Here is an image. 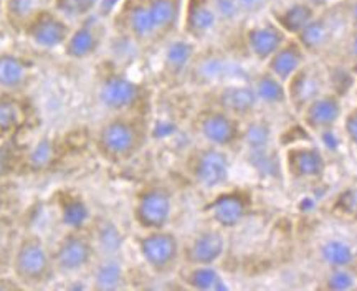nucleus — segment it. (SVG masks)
Instances as JSON below:
<instances>
[{
	"mask_svg": "<svg viewBox=\"0 0 357 291\" xmlns=\"http://www.w3.org/2000/svg\"><path fill=\"white\" fill-rule=\"evenodd\" d=\"M147 134L149 129L139 116L116 114L98 131L96 147L109 163H126L139 154L146 144Z\"/></svg>",
	"mask_w": 357,
	"mask_h": 291,
	"instance_id": "nucleus-1",
	"label": "nucleus"
},
{
	"mask_svg": "<svg viewBox=\"0 0 357 291\" xmlns=\"http://www.w3.org/2000/svg\"><path fill=\"white\" fill-rule=\"evenodd\" d=\"M137 250L146 267L155 275H167L176 270L182 258L181 240L167 228L147 230L137 240Z\"/></svg>",
	"mask_w": 357,
	"mask_h": 291,
	"instance_id": "nucleus-2",
	"label": "nucleus"
},
{
	"mask_svg": "<svg viewBox=\"0 0 357 291\" xmlns=\"http://www.w3.org/2000/svg\"><path fill=\"white\" fill-rule=\"evenodd\" d=\"M12 267L15 278L22 283L40 285L50 278L55 263L40 237L26 235L15 250Z\"/></svg>",
	"mask_w": 357,
	"mask_h": 291,
	"instance_id": "nucleus-3",
	"label": "nucleus"
},
{
	"mask_svg": "<svg viewBox=\"0 0 357 291\" xmlns=\"http://www.w3.org/2000/svg\"><path fill=\"white\" fill-rule=\"evenodd\" d=\"M230 165V156L227 149L205 144L190 154L189 176L199 187L213 191L229 182Z\"/></svg>",
	"mask_w": 357,
	"mask_h": 291,
	"instance_id": "nucleus-4",
	"label": "nucleus"
},
{
	"mask_svg": "<svg viewBox=\"0 0 357 291\" xmlns=\"http://www.w3.org/2000/svg\"><path fill=\"white\" fill-rule=\"evenodd\" d=\"M174 199L167 187L153 184L146 186L136 197L132 216L142 230H160L167 228L172 218Z\"/></svg>",
	"mask_w": 357,
	"mask_h": 291,
	"instance_id": "nucleus-5",
	"label": "nucleus"
},
{
	"mask_svg": "<svg viewBox=\"0 0 357 291\" xmlns=\"http://www.w3.org/2000/svg\"><path fill=\"white\" fill-rule=\"evenodd\" d=\"M100 103L116 114H132L144 100V88L123 73H109L102 78L98 89Z\"/></svg>",
	"mask_w": 357,
	"mask_h": 291,
	"instance_id": "nucleus-6",
	"label": "nucleus"
},
{
	"mask_svg": "<svg viewBox=\"0 0 357 291\" xmlns=\"http://www.w3.org/2000/svg\"><path fill=\"white\" fill-rule=\"evenodd\" d=\"M197 131L205 144L229 149L242 142L243 124L242 121L231 116L217 106L204 110L197 116Z\"/></svg>",
	"mask_w": 357,
	"mask_h": 291,
	"instance_id": "nucleus-7",
	"label": "nucleus"
},
{
	"mask_svg": "<svg viewBox=\"0 0 357 291\" xmlns=\"http://www.w3.org/2000/svg\"><path fill=\"white\" fill-rule=\"evenodd\" d=\"M283 167L294 182H319L328 172V159L318 146H291L284 151Z\"/></svg>",
	"mask_w": 357,
	"mask_h": 291,
	"instance_id": "nucleus-8",
	"label": "nucleus"
},
{
	"mask_svg": "<svg viewBox=\"0 0 357 291\" xmlns=\"http://www.w3.org/2000/svg\"><path fill=\"white\" fill-rule=\"evenodd\" d=\"M344 105H342V96L334 91H324L323 95L314 98L310 105L305 106L301 111L300 119L307 131L312 134H321L333 131L342 121L344 116Z\"/></svg>",
	"mask_w": 357,
	"mask_h": 291,
	"instance_id": "nucleus-9",
	"label": "nucleus"
},
{
	"mask_svg": "<svg viewBox=\"0 0 357 291\" xmlns=\"http://www.w3.org/2000/svg\"><path fill=\"white\" fill-rule=\"evenodd\" d=\"M252 210V197L245 191H227L205 204L204 212L222 230L242 225Z\"/></svg>",
	"mask_w": 357,
	"mask_h": 291,
	"instance_id": "nucleus-10",
	"label": "nucleus"
},
{
	"mask_svg": "<svg viewBox=\"0 0 357 291\" xmlns=\"http://www.w3.org/2000/svg\"><path fill=\"white\" fill-rule=\"evenodd\" d=\"M328 91V80H326V68L318 65L307 64L300 71H296L287 82L288 106L296 114L305 110L306 105Z\"/></svg>",
	"mask_w": 357,
	"mask_h": 291,
	"instance_id": "nucleus-11",
	"label": "nucleus"
},
{
	"mask_svg": "<svg viewBox=\"0 0 357 291\" xmlns=\"http://www.w3.org/2000/svg\"><path fill=\"white\" fill-rule=\"evenodd\" d=\"M337 25V15H334V8L329 6L326 10L319 12L294 38L303 45L307 55L321 57L331 50L336 42Z\"/></svg>",
	"mask_w": 357,
	"mask_h": 291,
	"instance_id": "nucleus-12",
	"label": "nucleus"
},
{
	"mask_svg": "<svg viewBox=\"0 0 357 291\" xmlns=\"http://www.w3.org/2000/svg\"><path fill=\"white\" fill-rule=\"evenodd\" d=\"M71 33L68 24L56 12H35L26 22V35L32 42L45 50H55L63 47Z\"/></svg>",
	"mask_w": 357,
	"mask_h": 291,
	"instance_id": "nucleus-13",
	"label": "nucleus"
},
{
	"mask_svg": "<svg viewBox=\"0 0 357 291\" xmlns=\"http://www.w3.org/2000/svg\"><path fill=\"white\" fill-rule=\"evenodd\" d=\"M95 258V245L79 230H73L58 244L53 253V263L63 273H77L91 265Z\"/></svg>",
	"mask_w": 357,
	"mask_h": 291,
	"instance_id": "nucleus-14",
	"label": "nucleus"
},
{
	"mask_svg": "<svg viewBox=\"0 0 357 291\" xmlns=\"http://www.w3.org/2000/svg\"><path fill=\"white\" fill-rule=\"evenodd\" d=\"M225 250L227 240L222 228H205L192 237L182 248V258L187 265H217Z\"/></svg>",
	"mask_w": 357,
	"mask_h": 291,
	"instance_id": "nucleus-15",
	"label": "nucleus"
},
{
	"mask_svg": "<svg viewBox=\"0 0 357 291\" xmlns=\"http://www.w3.org/2000/svg\"><path fill=\"white\" fill-rule=\"evenodd\" d=\"M288 38V35L273 19L253 24L245 32V45H247L248 53L255 58L258 64L263 65Z\"/></svg>",
	"mask_w": 357,
	"mask_h": 291,
	"instance_id": "nucleus-16",
	"label": "nucleus"
},
{
	"mask_svg": "<svg viewBox=\"0 0 357 291\" xmlns=\"http://www.w3.org/2000/svg\"><path fill=\"white\" fill-rule=\"evenodd\" d=\"M182 17L184 32L194 42L207 38L220 22L211 0H185Z\"/></svg>",
	"mask_w": 357,
	"mask_h": 291,
	"instance_id": "nucleus-17",
	"label": "nucleus"
},
{
	"mask_svg": "<svg viewBox=\"0 0 357 291\" xmlns=\"http://www.w3.org/2000/svg\"><path fill=\"white\" fill-rule=\"evenodd\" d=\"M213 106L243 121L252 118L260 105H258L252 84H225L217 91Z\"/></svg>",
	"mask_w": 357,
	"mask_h": 291,
	"instance_id": "nucleus-18",
	"label": "nucleus"
},
{
	"mask_svg": "<svg viewBox=\"0 0 357 291\" xmlns=\"http://www.w3.org/2000/svg\"><path fill=\"white\" fill-rule=\"evenodd\" d=\"M307 58L310 55L303 48V45L294 37H289L270 57V60L265 64V68L281 82L287 83L296 71H300L307 64Z\"/></svg>",
	"mask_w": 357,
	"mask_h": 291,
	"instance_id": "nucleus-19",
	"label": "nucleus"
},
{
	"mask_svg": "<svg viewBox=\"0 0 357 291\" xmlns=\"http://www.w3.org/2000/svg\"><path fill=\"white\" fill-rule=\"evenodd\" d=\"M184 3L185 0H146L158 40L169 37L177 29L184 13Z\"/></svg>",
	"mask_w": 357,
	"mask_h": 291,
	"instance_id": "nucleus-20",
	"label": "nucleus"
},
{
	"mask_svg": "<svg viewBox=\"0 0 357 291\" xmlns=\"http://www.w3.org/2000/svg\"><path fill=\"white\" fill-rule=\"evenodd\" d=\"M197 57L195 42L185 35L184 38H172L164 50V70L172 76H181L190 71Z\"/></svg>",
	"mask_w": 357,
	"mask_h": 291,
	"instance_id": "nucleus-21",
	"label": "nucleus"
},
{
	"mask_svg": "<svg viewBox=\"0 0 357 291\" xmlns=\"http://www.w3.org/2000/svg\"><path fill=\"white\" fill-rule=\"evenodd\" d=\"M126 27L128 33L137 43L154 42L158 40L154 22L147 10L146 0H132L126 7Z\"/></svg>",
	"mask_w": 357,
	"mask_h": 291,
	"instance_id": "nucleus-22",
	"label": "nucleus"
},
{
	"mask_svg": "<svg viewBox=\"0 0 357 291\" xmlns=\"http://www.w3.org/2000/svg\"><path fill=\"white\" fill-rule=\"evenodd\" d=\"M318 15V12L301 0L291 2L289 6L273 12L271 19L278 24L288 37H296L310 22Z\"/></svg>",
	"mask_w": 357,
	"mask_h": 291,
	"instance_id": "nucleus-23",
	"label": "nucleus"
},
{
	"mask_svg": "<svg viewBox=\"0 0 357 291\" xmlns=\"http://www.w3.org/2000/svg\"><path fill=\"white\" fill-rule=\"evenodd\" d=\"M318 257L326 268H354L357 250L344 239H326L318 247Z\"/></svg>",
	"mask_w": 357,
	"mask_h": 291,
	"instance_id": "nucleus-24",
	"label": "nucleus"
},
{
	"mask_svg": "<svg viewBox=\"0 0 357 291\" xmlns=\"http://www.w3.org/2000/svg\"><path fill=\"white\" fill-rule=\"evenodd\" d=\"M252 84L253 91H255L258 105L265 106H284L288 105V93H287V83L276 78L271 75L266 68L260 71Z\"/></svg>",
	"mask_w": 357,
	"mask_h": 291,
	"instance_id": "nucleus-25",
	"label": "nucleus"
},
{
	"mask_svg": "<svg viewBox=\"0 0 357 291\" xmlns=\"http://www.w3.org/2000/svg\"><path fill=\"white\" fill-rule=\"evenodd\" d=\"M63 48L65 55L73 58V60H84V58L95 55L100 48V35H98L95 25L91 22H86L77 30H73L65 42Z\"/></svg>",
	"mask_w": 357,
	"mask_h": 291,
	"instance_id": "nucleus-26",
	"label": "nucleus"
},
{
	"mask_svg": "<svg viewBox=\"0 0 357 291\" xmlns=\"http://www.w3.org/2000/svg\"><path fill=\"white\" fill-rule=\"evenodd\" d=\"M184 281L189 288L199 291H222L229 288L215 265H189Z\"/></svg>",
	"mask_w": 357,
	"mask_h": 291,
	"instance_id": "nucleus-27",
	"label": "nucleus"
},
{
	"mask_svg": "<svg viewBox=\"0 0 357 291\" xmlns=\"http://www.w3.org/2000/svg\"><path fill=\"white\" fill-rule=\"evenodd\" d=\"M29 78V66L22 58L12 53L0 55V88L17 89Z\"/></svg>",
	"mask_w": 357,
	"mask_h": 291,
	"instance_id": "nucleus-28",
	"label": "nucleus"
},
{
	"mask_svg": "<svg viewBox=\"0 0 357 291\" xmlns=\"http://www.w3.org/2000/svg\"><path fill=\"white\" fill-rule=\"evenodd\" d=\"M242 142L248 152H260L271 147V126L263 119H250L243 126Z\"/></svg>",
	"mask_w": 357,
	"mask_h": 291,
	"instance_id": "nucleus-29",
	"label": "nucleus"
},
{
	"mask_svg": "<svg viewBox=\"0 0 357 291\" xmlns=\"http://www.w3.org/2000/svg\"><path fill=\"white\" fill-rule=\"evenodd\" d=\"M96 290H118L123 286L124 270L123 265L114 258H108L96 267L93 275Z\"/></svg>",
	"mask_w": 357,
	"mask_h": 291,
	"instance_id": "nucleus-30",
	"label": "nucleus"
},
{
	"mask_svg": "<svg viewBox=\"0 0 357 291\" xmlns=\"http://www.w3.org/2000/svg\"><path fill=\"white\" fill-rule=\"evenodd\" d=\"M24 123L22 105L12 96H0V137L10 136Z\"/></svg>",
	"mask_w": 357,
	"mask_h": 291,
	"instance_id": "nucleus-31",
	"label": "nucleus"
},
{
	"mask_svg": "<svg viewBox=\"0 0 357 291\" xmlns=\"http://www.w3.org/2000/svg\"><path fill=\"white\" fill-rule=\"evenodd\" d=\"M60 214H61V222L71 230H82L83 227H86L89 222V207L86 202L77 197H71V199H65L60 205Z\"/></svg>",
	"mask_w": 357,
	"mask_h": 291,
	"instance_id": "nucleus-32",
	"label": "nucleus"
},
{
	"mask_svg": "<svg viewBox=\"0 0 357 291\" xmlns=\"http://www.w3.org/2000/svg\"><path fill=\"white\" fill-rule=\"evenodd\" d=\"M227 68H229V64L223 58L212 55L207 58L195 57L190 71L202 82H217L227 73Z\"/></svg>",
	"mask_w": 357,
	"mask_h": 291,
	"instance_id": "nucleus-33",
	"label": "nucleus"
},
{
	"mask_svg": "<svg viewBox=\"0 0 357 291\" xmlns=\"http://www.w3.org/2000/svg\"><path fill=\"white\" fill-rule=\"evenodd\" d=\"M100 0H55V12L63 19H84L95 12Z\"/></svg>",
	"mask_w": 357,
	"mask_h": 291,
	"instance_id": "nucleus-34",
	"label": "nucleus"
},
{
	"mask_svg": "<svg viewBox=\"0 0 357 291\" xmlns=\"http://www.w3.org/2000/svg\"><path fill=\"white\" fill-rule=\"evenodd\" d=\"M323 288L346 291L357 288V275L354 268H328Z\"/></svg>",
	"mask_w": 357,
	"mask_h": 291,
	"instance_id": "nucleus-35",
	"label": "nucleus"
},
{
	"mask_svg": "<svg viewBox=\"0 0 357 291\" xmlns=\"http://www.w3.org/2000/svg\"><path fill=\"white\" fill-rule=\"evenodd\" d=\"M53 159H55V146L50 140H42L29 152L26 164L32 171H45L47 167H50Z\"/></svg>",
	"mask_w": 357,
	"mask_h": 291,
	"instance_id": "nucleus-36",
	"label": "nucleus"
},
{
	"mask_svg": "<svg viewBox=\"0 0 357 291\" xmlns=\"http://www.w3.org/2000/svg\"><path fill=\"white\" fill-rule=\"evenodd\" d=\"M236 8H238L240 19H248V17L260 15L270 3V0H235Z\"/></svg>",
	"mask_w": 357,
	"mask_h": 291,
	"instance_id": "nucleus-37",
	"label": "nucleus"
},
{
	"mask_svg": "<svg viewBox=\"0 0 357 291\" xmlns=\"http://www.w3.org/2000/svg\"><path fill=\"white\" fill-rule=\"evenodd\" d=\"M341 123H342V131H344L347 142L357 149V105L349 111H346L344 116H342Z\"/></svg>",
	"mask_w": 357,
	"mask_h": 291,
	"instance_id": "nucleus-38",
	"label": "nucleus"
},
{
	"mask_svg": "<svg viewBox=\"0 0 357 291\" xmlns=\"http://www.w3.org/2000/svg\"><path fill=\"white\" fill-rule=\"evenodd\" d=\"M344 55H346V65L357 71V27H351L349 32L346 35Z\"/></svg>",
	"mask_w": 357,
	"mask_h": 291,
	"instance_id": "nucleus-39",
	"label": "nucleus"
},
{
	"mask_svg": "<svg viewBox=\"0 0 357 291\" xmlns=\"http://www.w3.org/2000/svg\"><path fill=\"white\" fill-rule=\"evenodd\" d=\"M8 8L13 17L26 19L29 22L33 17V0H8Z\"/></svg>",
	"mask_w": 357,
	"mask_h": 291,
	"instance_id": "nucleus-40",
	"label": "nucleus"
},
{
	"mask_svg": "<svg viewBox=\"0 0 357 291\" xmlns=\"http://www.w3.org/2000/svg\"><path fill=\"white\" fill-rule=\"evenodd\" d=\"M339 205H341L342 212L347 216L357 217V192L356 191H347L339 197Z\"/></svg>",
	"mask_w": 357,
	"mask_h": 291,
	"instance_id": "nucleus-41",
	"label": "nucleus"
},
{
	"mask_svg": "<svg viewBox=\"0 0 357 291\" xmlns=\"http://www.w3.org/2000/svg\"><path fill=\"white\" fill-rule=\"evenodd\" d=\"M119 2L121 0H100V6H98L96 10L100 12V17H109Z\"/></svg>",
	"mask_w": 357,
	"mask_h": 291,
	"instance_id": "nucleus-42",
	"label": "nucleus"
},
{
	"mask_svg": "<svg viewBox=\"0 0 357 291\" xmlns=\"http://www.w3.org/2000/svg\"><path fill=\"white\" fill-rule=\"evenodd\" d=\"M301 2H305L306 6H310L311 8H314L316 12H323L331 6V0H301Z\"/></svg>",
	"mask_w": 357,
	"mask_h": 291,
	"instance_id": "nucleus-43",
	"label": "nucleus"
},
{
	"mask_svg": "<svg viewBox=\"0 0 357 291\" xmlns=\"http://www.w3.org/2000/svg\"><path fill=\"white\" fill-rule=\"evenodd\" d=\"M347 8V19H349L351 27H357V0H351L346 6Z\"/></svg>",
	"mask_w": 357,
	"mask_h": 291,
	"instance_id": "nucleus-44",
	"label": "nucleus"
},
{
	"mask_svg": "<svg viewBox=\"0 0 357 291\" xmlns=\"http://www.w3.org/2000/svg\"><path fill=\"white\" fill-rule=\"evenodd\" d=\"M0 281H2V278H0ZM19 288V285L15 283H8V285H0V290H15Z\"/></svg>",
	"mask_w": 357,
	"mask_h": 291,
	"instance_id": "nucleus-45",
	"label": "nucleus"
},
{
	"mask_svg": "<svg viewBox=\"0 0 357 291\" xmlns=\"http://www.w3.org/2000/svg\"><path fill=\"white\" fill-rule=\"evenodd\" d=\"M354 95L357 96V76H356V83H354Z\"/></svg>",
	"mask_w": 357,
	"mask_h": 291,
	"instance_id": "nucleus-46",
	"label": "nucleus"
}]
</instances>
